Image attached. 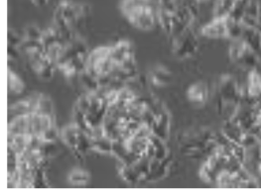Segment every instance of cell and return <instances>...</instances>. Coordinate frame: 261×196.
I'll return each instance as SVG.
<instances>
[{
	"instance_id": "13",
	"label": "cell",
	"mask_w": 261,
	"mask_h": 196,
	"mask_svg": "<svg viewBox=\"0 0 261 196\" xmlns=\"http://www.w3.org/2000/svg\"><path fill=\"white\" fill-rule=\"evenodd\" d=\"M149 78L151 83L156 88H164L168 86L172 80V73L163 66H157L150 71Z\"/></svg>"
},
{
	"instance_id": "12",
	"label": "cell",
	"mask_w": 261,
	"mask_h": 196,
	"mask_svg": "<svg viewBox=\"0 0 261 196\" xmlns=\"http://www.w3.org/2000/svg\"><path fill=\"white\" fill-rule=\"evenodd\" d=\"M188 99L195 104H204L207 100L208 89L204 82H196L187 90Z\"/></svg>"
},
{
	"instance_id": "15",
	"label": "cell",
	"mask_w": 261,
	"mask_h": 196,
	"mask_svg": "<svg viewBox=\"0 0 261 196\" xmlns=\"http://www.w3.org/2000/svg\"><path fill=\"white\" fill-rule=\"evenodd\" d=\"M25 90V83L18 74L12 70H8V91L11 95H20Z\"/></svg>"
},
{
	"instance_id": "18",
	"label": "cell",
	"mask_w": 261,
	"mask_h": 196,
	"mask_svg": "<svg viewBox=\"0 0 261 196\" xmlns=\"http://www.w3.org/2000/svg\"><path fill=\"white\" fill-rule=\"evenodd\" d=\"M43 31L37 27L36 25L30 24L25 27L24 33H23V39L29 40V41H41Z\"/></svg>"
},
{
	"instance_id": "20",
	"label": "cell",
	"mask_w": 261,
	"mask_h": 196,
	"mask_svg": "<svg viewBox=\"0 0 261 196\" xmlns=\"http://www.w3.org/2000/svg\"><path fill=\"white\" fill-rule=\"evenodd\" d=\"M18 48H14L11 46H7V54H8V62H16L20 57V52Z\"/></svg>"
},
{
	"instance_id": "3",
	"label": "cell",
	"mask_w": 261,
	"mask_h": 196,
	"mask_svg": "<svg viewBox=\"0 0 261 196\" xmlns=\"http://www.w3.org/2000/svg\"><path fill=\"white\" fill-rule=\"evenodd\" d=\"M114 69L111 80L125 82L137 77L138 70L135 60L134 48L129 41L121 40L112 46Z\"/></svg>"
},
{
	"instance_id": "6",
	"label": "cell",
	"mask_w": 261,
	"mask_h": 196,
	"mask_svg": "<svg viewBox=\"0 0 261 196\" xmlns=\"http://www.w3.org/2000/svg\"><path fill=\"white\" fill-rule=\"evenodd\" d=\"M61 138L66 146H68L77 158L85 156L92 150L91 138L80 126L73 123L67 125L61 131Z\"/></svg>"
},
{
	"instance_id": "2",
	"label": "cell",
	"mask_w": 261,
	"mask_h": 196,
	"mask_svg": "<svg viewBox=\"0 0 261 196\" xmlns=\"http://www.w3.org/2000/svg\"><path fill=\"white\" fill-rule=\"evenodd\" d=\"M120 11L133 27L142 31L152 30L158 22V9L152 0H122Z\"/></svg>"
},
{
	"instance_id": "14",
	"label": "cell",
	"mask_w": 261,
	"mask_h": 196,
	"mask_svg": "<svg viewBox=\"0 0 261 196\" xmlns=\"http://www.w3.org/2000/svg\"><path fill=\"white\" fill-rule=\"evenodd\" d=\"M91 180L90 173H88L85 170L82 169H75L73 170L69 176H68V181L71 185L75 187H83L89 184Z\"/></svg>"
},
{
	"instance_id": "22",
	"label": "cell",
	"mask_w": 261,
	"mask_h": 196,
	"mask_svg": "<svg viewBox=\"0 0 261 196\" xmlns=\"http://www.w3.org/2000/svg\"><path fill=\"white\" fill-rule=\"evenodd\" d=\"M259 172H260V174H261V163H260V164H259Z\"/></svg>"
},
{
	"instance_id": "7",
	"label": "cell",
	"mask_w": 261,
	"mask_h": 196,
	"mask_svg": "<svg viewBox=\"0 0 261 196\" xmlns=\"http://www.w3.org/2000/svg\"><path fill=\"white\" fill-rule=\"evenodd\" d=\"M66 41L67 40L64 38V36L62 35L54 26L44 30L41 38V44H42L44 53H46L50 59H52L55 63Z\"/></svg>"
},
{
	"instance_id": "4",
	"label": "cell",
	"mask_w": 261,
	"mask_h": 196,
	"mask_svg": "<svg viewBox=\"0 0 261 196\" xmlns=\"http://www.w3.org/2000/svg\"><path fill=\"white\" fill-rule=\"evenodd\" d=\"M55 128V117L31 113L13 117L8 125V135H30L43 138Z\"/></svg>"
},
{
	"instance_id": "10",
	"label": "cell",
	"mask_w": 261,
	"mask_h": 196,
	"mask_svg": "<svg viewBox=\"0 0 261 196\" xmlns=\"http://www.w3.org/2000/svg\"><path fill=\"white\" fill-rule=\"evenodd\" d=\"M238 90L237 86L230 76H224L221 79L218 97H219V105L221 107L222 111H226L228 106L239 102L238 98Z\"/></svg>"
},
{
	"instance_id": "21",
	"label": "cell",
	"mask_w": 261,
	"mask_h": 196,
	"mask_svg": "<svg viewBox=\"0 0 261 196\" xmlns=\"http://www.w3.org/2000/svg\"><path fill=\"white\" fill-rule=\"evenodd\" d=\"M31 2H32L34 5L38 6V7H42V6L46 5V4L49 2V0H31Z\"/></svg>"
},
{
	"instance_id": "17",
	"label": "cell",
	"mask_w": 261,
	"mask_h": 196,
	"mask_svg": "<svg viewBox=\"0 0 261 196\" xmlns=\"http://www.w3.org/2000/svg\"><path fill=\"white\" fill-rule=\"evenodd\" d=\"M237 0H216L214 6V18L228 16Z\"/></svg>"
},
{
	"instance_id": "23",
	"label": "cell",
	"mask_w": 261,
	"mask_h": 196,
	"mask_svg": "<svg viewBox=\"0 0 261 196\" xmlns=\"http://www.w3.org/2000/svg\"><path fill=\"white\" fill-rule=\"evenodd\" d=\"M197 2H198V1H197Z\"/></svg>"
},
{
	"instance_id": "9",
	"label": "cell",
	"mask_w": 261,
	"mask_h": 196,
	"mask_svg": "<svg viewBox=\"0 0 261 196\" xmlns=\"http://www.w3.org/2000/svg\"><path fill=\"white\" fill-rule=\"evenodd\" d=\"M44 94L36 93L29 95L14 104L9 106V114L13 117H16L19 115H25V114H31V113H41V107L43 101ZM12 117V118H13Z\"/></svg>"
},
{
	"instance_id": "16",
	"label": "cell",
	"mask_w": 261,
	"mask_h": 196,
	"mask_svg": "<svg viewBox=\"0 0 261 196\" xmlns=\"http://www.w3.org/2000/svg\"><path fill=\"white\" fill-rule=\"evenodd\" d=\"M247 90L250 98L261 100V77L257 72L252 71L249 75Z\"/></svg>"
},
{
	"instance_id": "8",
	"label": "cell",
	"mask_w": 261,
	"mask_h": 196,
	"mask_svg": "<svg viewBox=\"0 0 261 196\" xmlns=\"http://www.w3.org/2000/svg\"><path fill=\"white\" fill-rule=\"evenodd\" d=\"M199 43L196 35L190 28L178 35L174 36L173 41V53L180 59H186L196 53Z\"/></svg>"
},
{
	"instance_id": "5",
	"label": "cell",
	"mask_w": 261,
	"mask_h": 196,
	"mask_svg": "<svg viewBox=\"0 0 261 196\" xmlns=\"http://www.w3.org/2000/svg\"><path fill=\"white\" fill-rule=\"evenodd\" d=\"M114 69L112 47H98L89 53L86 71L99 80L101 88L112 82L111 76Z\"/></svg>"
},
{
	"instance_id": "1",
	"label": "cell",
	"mask_w": 261,
	"mask_h": 196,
	"mask_svg": "<svg viewBox=\"0 0 261 196\" xmlns=\"http://www.w3.org/2000/svg\"><path fill=\"white\" fill-rule=\"evenodd\" d=\"M90 12L91 8L88 4L64 0L54 12V27L66 40H70L79 35L75 29L90 15Z\"/></svg>"
},
{
	"instance_id": "11",
	"label": "cell",
	"mask_w": 261,
	"mask_h": 196,
	"mask_svg": "<svg viewBox=\"0 0 261 196\" xmlns=\"http://www.w3.org/2000/svg\"><path fill=\"white\" fill-rule=\"evenodd\" d=\"M229 23L228 16L214 18L202 28V35L211 39L229 38Z\"/></svg>"
},
{
	"instance_id": "19",
	"label": "cell",
	"mask_w": 261,
	"mask_h": 196,
	"mask_svg": "<svg viewBox=\"0 0 261 196\" xmlns=\"http://www.w3.org/2000/svg\"><path fill=\"white\" fill-rule=\"evenodd\" d=\"M8 44L7 46H11L14 48H21V45L23 43V36L19 35L15 30L9 29L8 30Z\"/></svg>"
}]
</instances>
